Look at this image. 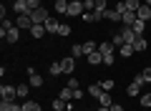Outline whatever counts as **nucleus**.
I'll return each mask as SVG.
<instances>
[{"label":"nucleus","mask_w":151,"mask_h":111,"mask_svg":"<svg viewBox=\"0 0 151 111\" xmlns=\"http://www.w3.org/2000/svg\"><path fill=\"white\" fill-rule=\"evenodd\" d=\"M48 3H58V0H48Z\"/></svg>","instance_id":"nucleus-48"},{"label":"nucleus","mask_w":151,"mask_h":111,"mask_svg":"<svg viewBox=\"0 0 151 111\" xmlns=\"http://www.w3.org/2000/svg\"><path fill=\"white\" fill-rule=\"evenodd\" d=\"M30 86H35V89H38V86H43V76L33 73V76H30Z\"/></svg>","instance_id":"nucleus-34"},{"label":"nucleus","mask_w":151,"mask_h":111,"mask_svg":"<svg viewBox=\"0 0 151 111\" xmlns=\"http://www.w3.org/2000/svg\"><path fill=\"white\" fill-rule=\"evenodd\" d=\"M103 18H106L108 23H121V18H124V15H121V13L116 10V8H108V10L103 13Z\"/></svg>","instance_id":"nucleus-7"},{"label":"nucleus","mask_w":151,"mask_h":111,"mask_svg":"<svg viewBox=\"0 0 151 111\" xmlns=\"http://www.w3.org/2000/svg\"><path fill=\"white\" fill-rule=\"evenodd\" d=\"M98 83H101V89H103V91H108V94H111V91H113V86H116V83H113V78H106V81H98Z\"/></svg>","instance_id":"nucleus-30"},{"label":"nucleus","mask_w":151,"mask_h":111,"mask_svg":"<svg viewBox=\"0 0 151 111\" xmlns=\"http://www.w3.org/2000/svg\"><path fill=\"white\" fill-rule=\"evenodd\" d=\"M23 111H40L38 101H23Z\"/></svg>","instance_id":"nucleus-23"},{"label":"nucleus","mask_w":151,"mask_h":111,"mask_svg":"<svg viewBox=\"0 0 151 111\" xmlns=\"http://www.w3.org/2000/svg\"><path fill=\"white\" fill-rule=\"evenodd\" d=\"M134 83H136V86H144V83H146V78L139 73V76H134Z\"/></svg>","instance_id":"nucleus-40"},{"label":"nucleus","mask_w":151,"mask_h":111,"mask_svg":"<svg viewBox=\"0 0 151 111\" xmlns=\"http://www.w3.org/2000/svg\"><path fill=\"white\" fill-rule=\"evenodd\" d=\"M83 13H86V8H83V0H81V3H70V5H68V15H78V18H81Z\"/></svg>","instance_id":"nucleus-9"},{"label":"nucleus","mask_w":151,"mask_h":111,"mask_svg":"<svg viewBox=\"0 0 151 111\" xmlns=\"http://www.w3.org/2000/svg\"><path fill=\"white\" fill-rule=\"evenodd\" d=\"M15 25L20 28V30H30V28H33V18L28 15V13H23V15L15 18Z\"/></svg>","instance_id":"nucleus-3"},{"label":"nucleus","mask_w":151,"mask_h":111,"mask_svg":"<svg viewBox=\"0 0 151 111\" xmlns=\"http://www.w3.org/2000/svg\"><path fill=\"white\" fill-rule=\"evenodd\" d=\"M58 99H63V101H70V99H73V89H68V86H65V89L58 94Z\"/></svg>","instance_id":"nucleus-29"},{"label":"nucleus","mask_w":151,"mask_h":111,"mask_svg":"<svg viewBox=\"0 0 151 111\" xmlns=\"http://www.w3.org/2000/svg\"><path fill=\"white\" fill-rule=\"evenodd\" d=\"M111 111H124V106H119V104H113V106H111Z\"/></svg>","instance_id":"nucleus-45"},{"label":"nucleus","mask_w":151,"mask_h":111,"mask_svg":"<svg viewBox=\"0 0 151 111\" xmlns=\"http://www.w3.org/2000/svg\"><path fill=\"white\" fill-rule=\"evenodd\" d=\"M68 89H81V86H78V78H73V76H70V78H68Z\"/></svg>","instance_id":"nucleus-39"},{"label":"nucleus","mask_w":151,"mask_h":111,"mask_svg":"<svg viewBox=\"0 0 151 111\" xmlns=\"http://www.w3.org/2000/svg\"><path fill=\"white\" fill-rule=\"evenodd\" d=\"M65 109H68V101H63V99L53 101V111H65Z\"/></svg>","instance_id":"nucleus-27"},{"label":"nucleus","mask_w":151,"mask_h":111,"mask_svg":"<svg viewBox=\"0 0 151 111\" xmlns=\"http://www.w3.org/2000/svg\"><path fill=\"white\" fill-rule=\"evenodd\" d=\"M139 104L144 106V109H146V106H151V94H141L139 96Z\"/></svg>","instance_id":"nucleus-33"},{"label":"nucleus","mask_w":151,"mask_h":111,"mask_svg":"<svg viewBox=\"0 0 151 111\" xmlns=\"http://www.w3.org/2000/svg\"><path fill=\"white\" fill-rule=\"evenodd\" d=\"M144 28H146V23H144V20H136L134 25H131V30H134L136 36H144Z\"/></svg>","instance_id":"nucleus-25"},{"label":"nucleus","mask_w":151,"mask_h":111,"mask_svg":"<svg viewBox=\"0 0 151 111\" xmlns=\"http://www.w3.org/2000/svg\"><path fill=\"white\" fill-rule=\"evenodd\" d=\"M86 63H88V66H101V63H103V53H101V51L88 53V56H86Z\"/></svg>","instance_id":"nucleus-6"},{"label":"nucleus","mask_w":151,"mask_h":111,"mask_svg":"<svg viewBox=\"0 0 151 111\" xmlns=\"http://www.w3.org/2000/svg\"><path fill=\"white\" fill-rule=\"evenodd\" d=\"M131 46L136 48V53H141V51H146V48H149V41H146V36H136V41L131 43Z\"/></svg>","instance_id":"nucleus-13"},{"label":"nucleus","mask_w":151,"mask_h":111,"mask_svg":"<svg viewBox=\"0 0 151 111\" xmlns=\"http://www.w3.org/2000/svg\"><path fill=\"white\" fill-rule=\"evenodd\" d=\"M126 94H129V96H141V86H136L134 81H131V86L126 89Z\"/></svg>","instance_id":"nucleus-31"},{"label":"nucleus","mask_w":151,"mask_h":111,"mask_svg":"<svg viewBox=\"0 0 151 111\" xmlns=\"http://www.w3.org/2000/svg\"><path fill=\"white\" fill-rule=\"evenodd\" d=\"M141 5H144V3H141V0H126V8H129V10H134V13L139 10Z\"/></svg>","instance_id":"nucleus-32"},{"label":"nucleus","mask_w":151,"mask_h":111,"mask_svg":"<svg viewBox=\"0 0 151 111\" xmlns=\"http://www.w3.org/2000/svg\"><path fill=\"white\" fill-rule=\"evenodd\" d=\"M30 18H33V25H45V20L50 18V13L45 10L43 5H40L38 10H33V13H30Z\"/></svg>","instance_id":"nucleus-1"},{"label":"nucleus","mask_w":151,"mask_h":111,"mask_svg":"<svg viewBox=\"0 0 151 111\" xmlns=\"http://www.w3.org/2000/svg\"><path fill=\"white\" fill-rule=\"evenodd\" d=\"M116 10H119L121 15H124V13L129 10V8H126V0H119V3H116Z\"/></svg>","instance_id":"nucleus-38"},{"label":"nucleus","mask_w":151,"mask_h":111,"mask_svg":"<svg viewBox=\"0 0 151 111\" xmlns=\"http://www.w3.org/2000/svg\"><path fill=\"white\" fill-rule=\"evenodd\" d=\"M18 96H28V86H25V83L18 86Z\"/></svg>","instance_id":"nucleus-41"},{"label":"nucleus","mask_w":151,"mask_h":111,"mask_svg":"<svg viewBox=\"0 0 151 111\" xmlns=\"http://www.w3.org/2000/svg\"><path fill=\"white\" fill-rule=\"evenodd\" d=\"M83 96H86V94H83L81 89H76V91H73V99H83Z\"/></svg>","instance_id":"nucleus-44"},{"label":"nucleus","mask_w":151,"mask_h":111,"mask_svg":"<svg viewBox=\"0 0 151 111\" xmlns=\"http://www.w3.org/2000/svg\"><path fill=\"white\" fill-rule=\"evenodd\" d=\"M103 94V89H101V83H91L88 86V96H93V99H98V96Z\"/></svg>","instance_id":"nucleus-20"},{"label":"nucleus","mask_w":151,"mask_h":111,"mask_svg":"<svg viewBox=\"0 0 151 111\" xmlns=\"http://www.w3.org/2000/svg\"><path fill=\"white\" fill-rule=\"evenodd\" d=\"M28 33H30L33 38H43V36H45V25H33Z\"/></svg>","instance_id":"nucleus-21"},{"label":"nucleus","mask_w":151,"mask_h":111,"mask_svg":"<svg viewBox=\"0 0 151 111\" xmlns=\"http://www.w3.org/2000/svg\"><path fill=\"white\" fill-rule=\"evenodd\" d=\"M70 3H81V0H70Z\"/></svg>","instance_id":"nucleus-47"},{"label":"nucleus","mask_w":151,"mask_h":111,"mask_svg":"<svg viewBox=\"0 0 151 111\" xmlns=\"http://www.w3.org/2000/svg\"><path fill=\"white\" fill-rule=\"evenodd\" d=\"M111 43H113V46H116V48H121V46H124V43H126V38H124V33H113V38H111Z\"/></svg>","instance_id":"nucleus-22"},{"label":"nucleus","mask_w":151,"mask_h":111,"mask_svg":"<svg viewBox=\"0 0 151 111\" xmlns=\"http://www.w3.org/2000/svg\"><path fill=\"white\" fill-rule=\"evenodd\" d=\"M10 28H15V20H10V18H3V28H0V30H10Z\"/></svg>","instance_id":"nucleus-35"},{"label":"nucleus","mask_w":151,"mask_h":111,"mask_svg":"<svg viewBox=\"0 0 151 111\" xmlns=\"http://www.w3.org/2000/svg\"><path fill=\"white\" fill-rule=\"evenodd\" d=\"M13 10H15L18 15H23V13H28V15H30V10H28V3H25V0H15V3H13Z\"/></svg>","instance_id":"nucleus-17"},{"label":"nucleus","mask_w":151,"mask_h":111,"mask_svg":"<svg viewBox=\"0 0 151 111\" xmlns=\"http://www.w3.org/2000/svg\"><path fill=\"white\" fill-rule=\"evenodd\" d=\"M93 51H98L96 41H86V43H83V53H86V56H88V53H93Z\"/></svg>","instance_id":"nucleus-26"},{"label":"nucleus","mask_w":151,"mask_h":111,"mask_svg":"<svg viewBox=\"0 0 151 111\" xmlns=\"http://www.w3.org/2000/svg\"><path fill=\"white\" fill-rule=\"evenodd\" d=\"M25 3H28V10H38V8H40V0H25Z\"/></svg>","instance_id":"nucleus-37"},{"label":"nucleus","mask_w":151,"mask_h":111,"mask_svg":"<svg viewBox=\"0 0 151 111\" xmlns=\"http://www.w3.org/2000/svg\"><path fill=\"white\" fill-rule=\"evenodd\" d=\"M98 104H101V106H106V109H111V106H113V99L108 96V91H103V94L98 96Z\"/></svg>","instance_id":"nucleus-19"},{"label":"nucleus","mask_w":151,"mask_h":111,"mask_svg":"<svg viewBox=\"0 0 151 111\" xmlns=\"http://www.w3.org/2000/svg\"><path fill=\"white\" fill-rule=\"evenodd\" d=\"M81 18H83V23H98V20H103V15H98L96 10H86Z\"/></svg>","instance_id":"nucleus-14"},{"label":"nucleus","mask_w":151,"mask_h":111,"mask_svg":"<svg viewBox=\"0 0 151 111\" xmlns=\"http://www.w3.org/2000/svg\"><path fill=\"white\" fill-rule=\"evenodd\" d=\"M136 15H139V20L149 23V20H151V5H146V3H144V5H141L139 10H136Z\"/></svg>","instance_id":"nucleus-8"},{"label":"nucleus","mask_w":151,"mask_h":111,"mask_svg":"<svg viewBox=\"0 0 151 111\" xmlns=\"http://www.w3.org/2000/svg\"><path fill=\"white\" fill-rule=\"evenodd\" d=\"M0 96H3L5 101H13L18 96V86H5V83H3V86H0Z\"/></svg>","instance_id":"nucleus-4"},{"label":"nucleus","mask_w":151,"mask_h":111,"mask_svg":"<svg viewBox=\"0 0 151 111\" xmlns=\"http://www.w3.org/2000/svg\"><path fill=\"white\" fill-rule=\"evenodd\" d=\"M58 28H60L58 18H53V15H50L48 20H45V33H50V36H53V33H58Z\"/></svg>","instance_id":"nucleus-10"},{"label":"nucleus","mask_w":151,"mask_h":111,"mask_svg":"<svg viewBox=\"0 0 151 111\" xmlns=\"http://www.w3.org/2000/svg\"><path fill=\"white\" fill-rule=\"evenodd\" d=\"M70 56H73V58H78V56H86V53H83V43H76V46L70 48Z\"/></svg>","instance_id":"nucleus-28"},{"label":"nucleus","mask_w":151,"mask_h":111,"mask_svg":"<svg viewBox=\"0 0 151 111\" xmlns=\"http://www.w3.org/2000/svg\"><path fill=\"white\" fill-rule=\"evenodd\" d=\"M98 51H101L103 56H113V51H116V46H113L111 41H103V43H98Z\"/></svg>","instance_id":"nucleus-15"},{"label":"nucleus","mask_w":151,"mask_h":111,"mask_svg":"<svg viewBox=\"0 0 151 111\" xmlns=\"http://www.w3.org/2000/svg\"><path fill=\"white\" fill-rule=\"evenodd\" d=\"M93 3H96V0H83V8H86V10H93Z\"/></svg>","instance_id":"nucleus-43"},{"label":"nucleus","mask_w":151,"mask_h":111,"mask_svg":"<svg viewBox=\"0 0 151 111\" xmlns=\"http://www.w3.org/2000/svg\"><path fill=\"white\" fill-rule=\"evenodd\" d=\"M144 3H146V5H151V0H144Z\"/></svg>","instance_id":"nucleus-46"},{"label":"nucleus","mask_w":151,"mask_h":111,"mask_svg":"<svg viewBox=\"0 0 151 111\" xmlns=\"http://www.w3.org/2000/svg\"><path fill=\"white\" fill-rule=\"evenodd\" d=\"M58 36H70V25H68V23H60V28H58Z\"/></svg>","instance_id":"nucleus-36"},{"label":"nucleus","mask_w":151,"mask_h":111,"mask_svg":"<svg viewBox=\"0 0 151 111\" xmlns=\"http://www.w3.org/2000/svg\"><path fill=\"white\" fill-rule=\"evenodd\" d=\"M0 111H23V104L18 106L15 101H5V99H3V101H0Z\"/></svg>","instance_id":"nucleus-11"},{"label":"nucleus","mask_w":151,"mask_h":111,"mask_svg":"<svg viewBox=\"0 0 151 111\" xmlns=\"http://www.w3.org/2000/svg\"><path fill=\"white\" fill-rule=\"evenodd\" d=\"M48 73H50V76H63V68H60V61H55V63H50Z\"/></svg>","instance_id":"nucleus-24"},{"label":"nucleus","mask_w":151,"mask_h":111,"mask_svg":"<svg viewBox=\"0 0 151 111\" xmlns=\"http://www.w3.org/2000/svg\"><path fill=\"white\" fill-rule=\"evenodd\" d=\"M60 68H63L65 76H70V73L76 71V58H73V56H65V58H60Z\"/></svg>","instance_id":"nucleus-2"},{"label":"nucleus","mask_w":151,"mask_h":111,"mask_svg":"<svg viewBox=\"0 0 151 111\" xmlns=\"http://www.w3.org/2000/svg\"><path fill=\"white\" fill-rule=\"evenodd\" d=\"M0 36H3V38H5V41L8 43H18V38H20V28H10V30H0Z\"/></svg>","instance_id":"nucleus-5"},{"label":"nucleus","mask_w":151,"mask_h":111,"mask_svg":"<svg viewBox=\"0 0 151 111\" xmlns=\"http://www.w3.org/2000/svg\"><path fill=\"white\" fill-rule=\"evenodd\" d=\"M136 53V48L131 46V43H124V46L119 48V56H124V58H129V56H134Z\"/></svg>","instance_id":"nucleus-18"},{"label":"nucleus","mask_w":151,"mask_h":111,"mask_svg":"<svg viewBox=\"0 0 151 111\" xmlns=\"http://www.w3.org/2000/svg\"><path fill=\"white\" fill-rule=\"evenodd\" d=\"M141 76L146 78V83H151V68H144V71H141Z\"/></svg>","instance_id":"nucleus-42"},{"label":"nucleus","mask_w":151,"mask_h":111,"mask_svg":"<svg viewBox=\"0 0 151 111\" xmlns=\"http://www.w3.org/2000/svg\"><path fill=\"white\" fill-rule=\"evenodd\" d=\"M136 20H139V15H136L134 10H126V13H124V18H121V23H124L126 28H131V25H134Z\"/></svg>","instance_id":"nucleus-12"},{"label":"nucleus","mask_w":151,"mask_h":111,"mask_svg":"<svg viewBox=\"0 0 151 111\" xmlns=\"http://www.w3.org/2000/svg\"><path fill=\"white\" fill-rule=\"evenodd\" d=\"M68 5H70V0H58V3H53V8H55V13L58 15H68Z\"/></svg>","instance_id":"nucleus-16"},{"label":"nucleus","mask_w":151,"mask_h":111,"mask_svg":"<svg viewBox=\"0 0 151 111\" xmlns=\"http://www.w3.org/2000/svg\"><path fill=\"white\" fill-rule=\"evenodd\" d=\"M65 111H68V109H65Z\"/></svg>","instance_id":"nucleus-49"}]
</instances>
